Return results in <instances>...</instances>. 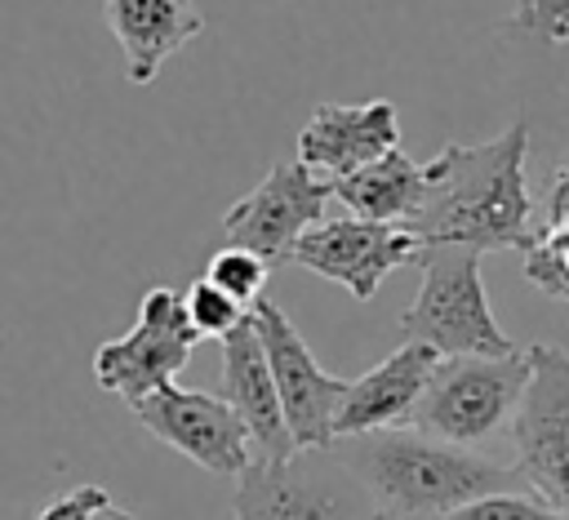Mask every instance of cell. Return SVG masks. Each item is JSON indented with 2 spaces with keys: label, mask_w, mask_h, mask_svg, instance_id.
<instances>
[{
  "label": "cell",
  "mask_w": 569,
  "mask_h": 520,
  "mask_svg": "<svg viewBox=\"0 0 569 520\" xmlns=\"http://www.w3.org/2000/svg\"><path fill=\"white\" fill-rule=\"evenodd\" d=\"M511 449L529 493L569 516V351L551 342L529 347V387L511 418Z\"/></svg>",
  "instance_id": "obj_6"
},
{
  "label": "cell",
  "mask_w": 569,
  "mask_h": 520,
  "mask_svg": "<svg viewBox=\"0 0 569 520\" xmlns=\"http://www.w3.org/2000/svg\"><path fill=\"white\" fill-rule=\"evenodd\" d=\"M529 387V351L511 356H440L409 427L458 444L476 449L493 440L502 427H511L520 400Z\"/></svg>",
  "instance_id": "obj_4"
},
{
  "label": "cell",
  "mask_w": 569,
  "mask_h": 520,
  "mask_svg": "<svg viewBox=\"0 0 569 520\" xmlns=\"http://www.w3.org/2000/svg\"><path fill=\"white\" fill-rule=\"evenodd\" d=\"M422 284L413 307L400 316V338L422 342L436 356H511L516 342L502 333L485 280L480 253L467 244H431L418 258Z\"/></svg>",
  "instance_id": "obj_3"
},
{
  "label": "cell",
  "mask_w": 569,
  "mask_h": 520,
  "mask_svg": "<svg viewBox=\"0 0 569 520\" xmlns=\"http://www.w3.org/2000/svg\"><path fill=\"white\" fill-rule=\"evenodd\" d=\"M93 520H138V516H133L129 507H120V502H107V507H102Z\"/></svg>",
  "instance_id": "obj_23"
},
{
  "label": "cell",
  "mask_w": 569,
  "mask_h": 520,
  "mask_svg": "<svg viewBox=\"0 0 569 520\" xmlns=\"http://www.w3.org/2000/svg\"><path fill=\"white\" fill-rule=\"evenodd\" d=\"M427 191V164L409 160L400 147L387 151L382 160L347 173L333 182V200L351 213V218H369V222H396L409 227V218L418 213Z\"/></svg>",
  "instance_id": "obj_16"
},
{
  "label": "cell",
  "mask_w": 569,
  "mask_h": 520,
  "mask_svg": "<svg viewBox=\"0 0 569 520\" xmlns=\"http://www.w3.org/2000/svg\"><path fill=\"white\" fill-rule=\"evenodd\" d=\"M400 147V111L391 98L369 102H320L298 129V160L338 182Z\"/></svg>",
  "instance_id": "obj_12"
},
{
  "label": "cell",
  "mask_w": 569,
  "mask_h": 520,
  "mask_svg": "<svg viewBox=\"0 0 569 520\" xmlns=\"http://www.w3.org/2000/svg\"><path fill=\"white\" fill-rule=\"evenodd\" d=\"M102 18L124 53V76L151 84L160 67L204 31L196 0H102Z\"/></svg>",
  "instance_id": "obj_15"
},
{
  "label": "cell",
  "mask_w": 569,
  "mask_h": 520,
  "mask_svg": "<svg viewBox=\"0 0 569 520\" xmlns=\"http://www.w3.org/2000/svg\"><path fill=\"white\" fill-rule=\"evenodd\" d=\"M253 329L262 338L276 391H280V409L289 422V436L298 449H329L333 444V422H338V404L347 396V382L333 378L307 347V338L293 329V320L280 311V302L258 298L253 302Z\"/></svg>",
  "instance_id": "obj_10"
},
{
  "label": "cell",
  "mask_w": 569,
  "mask_h": 520,
  "mask_svg": "<svg viewBox=\"0 0 569 520\" xmlns=\"http://www.w3.org/2000/svg\"><path fill=\"white\" fill-rule=\"evenodd\" d=\"M436 364H440V356L431 347L400 342L387 360H378L356 382H347V396H342L338 422H333V440L365 436V431L409 427V418H413V409H418Z\"/></svg>",
  "instance_id": "obj_14"
},
{
  "label": "cell",
  "mask_w": 569,
  "mask_h": 520,
  "mask_svg": "<svg viewBox=\"0 0 569 520\" xmlns=\"http://www.w3.org/2000/svg\"><path fill=\"white\" fill-rule=\"evenodd\" d=\"M107 502H111V493L102 484H76L67 493H58L53 502H44L31 520H93Z\"/></svg>",
  "instance_id": "obj_22"
},
{
  "label": "cell",
  "mask_w": 569,
  "mask_h": 520,
  "mask_svg": "<svg viewBox=\"0 0 569 520\" xmlns=\"http://www.w3.org/2000/svg\"><path fill=\"white\" fill-rule=\"evenodd\" d=\"M182 307H187V320H191V329L200 333V338H227L231 329H240L244 320H249V311L253 307H240L231 293H222L213 280H196L187 293H182Z\"/></svg>",
  "instance_id": "obj_19"
},
{
  "label": "cell",
  "mask_w": 569,
  "mask_h": 520,
  "mask_svg": "<svg viewBox=\"0 0 569 520\" xmlns=\"http://www.w3.org/2000/svg\"><path fill=\"white\" fill-rule=\"evenodd\" d=\"M445 520H569V516L551 511L533 493H493V498H480V502H471Z\"/></svg>",
  "instance_id": "obj_21"
},
{
  "label": "cell",
  "mask_w": 569,
  "mask_h": 520,
  "mask_svg": "<svg viewBox=\"0 0 569 520\" xmlns=\"http://www.w3.org/2000/svg\"><path fill=\"white\" fill-rule=\"evenodd\" d=\"M378 520H387V516H378Z\"/></svg>",
  "instance_id": "obj_25"
},
{
  "label": "cell",
  "mask_w": 569,
  "mask_h": 520,
  "mask_svg": "<svg viewBox=\"0 0 569 520\" xmlns=\"http://www.w3.org/2000/svg\"><path fill=\"white\" fill-rule=\"evenodd\" d=\"M329 200H333V182L311 173L302 160H280L267 169V178L253 191H244L222 213V236L227 244L258 253L267 267H280L289 262L293 244L325 222Z\"/></svg>",
  "instance_id": "obj_8"
},
{
  "label": "cell",
  "mask_w": 569,
  "mask_h": 520,
  "mask_svg": "<svg viewBox=\"0 0 569 520\" xmlns=\"http://www.w3.org/2000/svg\"><path fill=\"white\" fill-rule=\"evenodd\" d=\"M200 333L187 320L182 293H173L169 284H156L142 293L138 307V324L111 342H102L93 351V382L111 396H120L124 404L169 387L182 364L191 360Z\"/></svg>",
  "instance_id": "obj_7"
},
{
  "label": "cell",
  "mask_w": 569,
  "mask_h": 520,
  "mask_svg": "<svg viewBox=\"0 0 569 520\" xmlns=\"http://www.w3.org/2000/svg\"><path fill=\"white\" fill-rule=\"evenodd\" d=\"M133 418L160 440L169 444L173 453H182L187 462L204 467L209 476H222V480H240L258 453H253V440L240 422V413L222 400V396H209V391H187L178 382L142 396L129 404Z\"/></svg>",
  "instance_id": "obj_9"
},
{
  "label": "cell",
  "mask_w": 569,
  "mask_h": 520,
  "mask_svg": "<svg viewBox=\"0 0 569 520\" xmlns=\"http://www.w3.org/2000/svg\"><path fill=\"white\" fill-rule=\"evenodd\" d=\"M329 453L356 476L373 511L387 520H445L493 493H529L516 462H493L480 449H458L413 427L342 436Z\"/></svg>",
  "instance_id": "obj_2"
},
{
  "label": "cell",
  "mask_w": 569,
  "mask_h": 520,
  "mask_svg": "<svg viewBox=\"0 0 569 520\" xmlns=\"http://www.w3.org/2000/svg\"><path fill=\"white\" fill-rule=\"evenodd\" d=\"M267 276H271V267H267L258 253L240 249V244H222V249L209 258V267H204V280H213V284H218L222 293H231L240 307H253V302L262 298Z\"/></svg>",
  "instance_id": "obj_18"
},
{
  "label": "cell",
  "mask_w": 569,
  "mask_h": 520,
  "mask_svg": "<svg viewBox=\"0 0 569 520\" xmlns=\"http://www.w3.org/2000/svg\"><path fill=\"white\" fill-rule=\"evenodd\" d=\"M525 280L556 302H569V160L547 173L533 209V244L525 249Z\"/></svg>",
  "instance_id": "obj_17"
},
{
  "label": "cell",
  "mask_w": 569,
  "mask_h": 520,
  "mask_svg": "<svg viewBox=\"0 0 569 520\" xmlns=\"http://www.w3.org/2000/svg\"><path fill=\"white\" fill-rule=\"evenodd\" d=\"M231 520H378V511L329 449H298L236 480Z\"/></svg>",
  "instance_id": "obj_5"
},
{
  "label": "cell",
  "mask_w": 569,
  "mask_h": 520,
  "mask_svg": "<svg viewBox=\"0 0 569 520\" xmlns=\"http://www.w3.org/2000/svg\"><path fill=\"white\" fill-rule=\"evenodd\" d=\"M507 27L538 44H569V0H516Z\"/></svg>",
  "instance_id": "obj_20"
},
{
  "label": "cell",
  "mask_w": 569,
  "mask_h": 520,
  "mask_svg": "<svg viewBox=\"0 0 569 520\" xmlns=\"http://www.w3.org/2000/svg\"><path fill=\"white\" fill-rule=\"evenodd\" d=\"M222 400L240 413L258 462H284L298 453L284 409H280V391H276L262 338L253 329V316L222 338Z\"/></svg>",
  "instance_id": "obj_13"
},
{
  "label": "cell",
  "mask_w": 569,
  "mask_h": 520,
  "mask_svg": "<svg viewBox=\"0 0 569 520\" xmlns=\"http://www.w3.org/2000/svg\"><path fill=\"white\" fill-rule=\"evenodd\" d=\"M533 191H529V124L516 120L489 142H449L427 160V191L409 231L431 244L529 249L533 244Z\"/></svg>",
  "instance_id": "obj_1"
},
{
  "label": "cell",
  "mask_w": 569,
  "mask_h": 520,
  "mask_svg": "<svg viewBox=\"0 0 569 520\" xmlns=\"http://www.w3.org/2000/svg\"><path fill=\"white\" fill-rule=\"evenodd\" d=\"M418 258H422V240L409 227L369 222V218H351V213L325 218L289 253L293 267H302L329 284H342L356 302H369L391 271H400Z\"/></svg>",
  "instance_id": "obj_11"
},
{
  "label": "cell",
  "mask_w": 569,
  "mask_h": 520,
  "mask_svg": "<svg viewBox=\"0 0 569 520\" xmlns=\"http://www.w3.org/2000/svg\"><path fill=\"white\" fill-rule=\"evenodd\" d=\"M560 93H565V116H569V71H565V89Z\"/></svg>",
  "instance_id": "obj_24"
}]
</instances>
